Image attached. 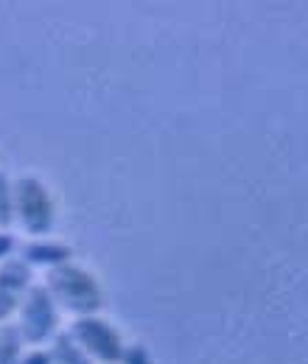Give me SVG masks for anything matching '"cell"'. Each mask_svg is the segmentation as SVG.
Instances as JSON below:
<instances>
[{
	"label": "cell",
	"mask_w": 308,
	"mask_h": 364,
	"mask_svg": "<svg viewBox=\"0 0 308 364\" xmlns=\"http://www.w3.org/2000/svg\"><path fill=\"white\" fill-rule=\"evenodd\" d=\"M20 210L26 225L34 230H43L48 225V202H45L43 188L37 182H20Z\"/></svg>",
	"instance_id": "cell-1"
},
{
	"label": "cell",
	"mask_w": 308,
	"mask_h": 364,
	"mask_svg": "<svg viewBox=\"0 0 308 364\" xmlns=\"http://www.w3.org/2000/svg\"><path fill=\"white\" fill-rule=\"evenodd\" d=\"M79 336L90 345V350H95L101 359L112 362L118 356V348H115V339L112 333L104 328V322H82L79 328Z\"/></svg>",
	"instance_id": "cell-2"
},
{
	"label": "cell",
	"mask_w": 308,
	"mask_h": 364,
	"mask_svg": "<svg viewBox=\"0 0 308 364\" xmlns=\"http://www.w3.org/2000/svg\"><path fill=\"white\" fill-rule=\"evenodd\" d=\"M65 255V250H48V247H40V250H31V258L34 261H59Z\"/></svg>",
	"instance_id": "cell-3"
},
{
	"label": "cell",
	"mask_w": 308,
	"mask_h": 364,
	"mask_svg": "<svg viewBox=\"0 0 308 364\" xmlns=\"http://www.w3.org/2000/svg\"><path fill=\"white\" fill-rule=\"evenodd\" d=\"M6 182L0 177V222H9V193H6Z\"/></svg>",
	"instance_id": "cell-4"
},
{
	"label": "cell",
	"mask_w": 308,
	"mask_h": 364,
	"mask_svg": "<svg viewBox=\"0 0 308 364\" xmlns=\"http://www.w3.org/2000/svg\"><path fill=\"white\" fill-rule=\"evenodd\" d=\"M9 247H11V241H9L6 235H0V255H3V252H9Z\"/></svg>",
	"instance_id": "cell-5"
},
{
	"label": "cell",
	"mask_w": 308,
	"mask_h": 364,
	"mask_svg": "<svg viewBox=\"0 0 308 364\" xmlns=\"http://www.w3.org/2000/svg\"><path fill=\"white\" fill-rule=\"evenodd\" d=\"M31 364H43V359H40V356H34V362Z\"/></svg>",
	"instance_id": "cell-6"
}]
</instances>
